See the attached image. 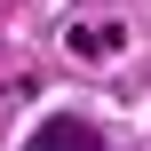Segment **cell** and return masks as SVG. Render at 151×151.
I'll return each instance as SVG.
<instances>
[{
	"label": "cell",
	"instance_id": "6da1fadb",
	"mask_svg": "<svg viewBox=\"0 0 151 151\" xmlns=\"http://www.w3.org/2000/svg\"><path fill=\"white\" fill-rule=\"evenodd\" d=\"M24 151H104V135H96L88 119L56 111V119H40V127H32V143H24Z\"/></svg>",
	"mask_w": 151,
	"mask_h": 151
}]
</instances>
